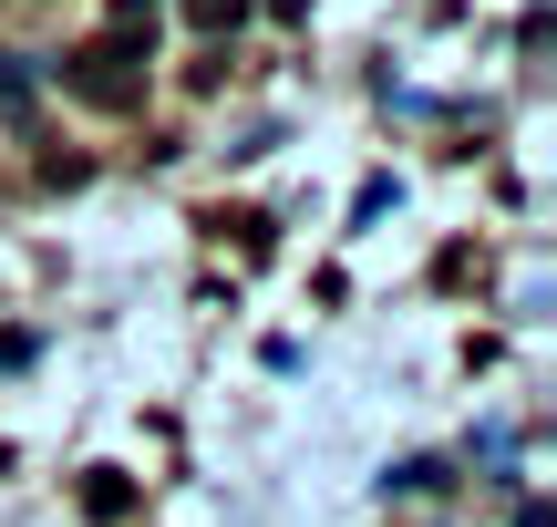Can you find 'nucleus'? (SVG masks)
I'll return each mask as SVG.
<instances>
[{"label": "nucleus", "mask_w": 557, "mask_h": 527, "mask_svg": "<svg viewBox=\"0 0 557 527\" xmlns=\"http://www.w3.org/2000/svg\"><path fill=\"white\" fill-rule=\"evenodd\" d=\"M135 52H145V21H124L114 41H94V52L62 62V83H73L83 103H103V114H124V103H135Z\"/></svg>", "instance_id": "f257e3e1"}, {"label": "nucleus", "mask_w": 557, "mask_h": 527, "mask_svg": "<svg viewBox=\"0 0 557 527\" xmlns=\"http://www.w3.org/2000/svg\"><path fill=\"white\" fill-rule=\"evenodd\" d=\"M186 11H197V32H227V21H238L248 0H186Z\"/></svg>", "instance_id": "7ed1b4c3"}, {"label": "nucleus", "mask_w": 557, "mask_h": 527, "mask_svg": "<svg viewBox=\"0 0 557 527\" xmlns=\"http://www.w3.org/2000/svg\"><path fill=\"white\" fill-rule=\"evenodd\" d=\"M83 507H94V517H124L135 497H124V476H94V487H83Z\"/></svg>", "instance_id": "f03ea898"}]
</instances>
